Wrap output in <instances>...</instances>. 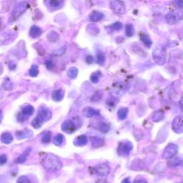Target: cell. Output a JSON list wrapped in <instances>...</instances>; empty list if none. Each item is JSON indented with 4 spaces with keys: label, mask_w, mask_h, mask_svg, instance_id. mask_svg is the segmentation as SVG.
Here are the masks:
<instances>
[{
    "label": "cell",
    "mask_w": 183,
    "mask_h": 183,
    "mask_svg": "<svg viewBox=\"0 0 183 183\" xmlns=\"http://www.w3.org/2000/svg\"><path fill=\"white\" fill-rule=\"evenodd\" d=\"M167 165L169 167H175L180 165H183V157H176L170 159L167 163Z\"/></svg>",
    "instance_id": "14"
},
{
    "label": "cell",
    "mask_w": 183,
    "mask_h": 183,
    "mask_svg": "<svg viewBox=\"0 0 183 183\" xmlns=\"http://www.w3.org/2000/svg\"><path fill=\"white\" fill-rule=\"evenodd\" d=\"M178 147L175 144H169L165 147L162 152V157L165 160H169L173 158L177 153Z\"/></svg>",
    "instance_id": "3"
},
{
    "label": "cell",
    "mask_w": 183,
    "mask_h": 183,
    "mask_svg": "<svg viewBox=\"0 0 183 183\" xmlns=\"http://www.w3.org/2000/svg\"><path fill=\"white\" fill-rule=\"evenodd\" d=\"M63 3H64V2L62 1H50L49 2L50 6L54 9H58L61 7Z\"/></svg>",
    "instance_id": "35"
},
{
    "label": "cell",
    "mask_w": 183,
    "mask_h": 183,
    "mask_svg": "<svg viewBox=\"0 0 183 183\" xmlns=\"http://www.w3.org/2000/svg\"><path fill=\"white\" fill-rule=\"evenodd\" d=\"M65 50H66V47H63L62 48H61V49H59L57 50H55V51H54V54H56V55H62V54L64 53Z\"/></svg>",
    "instance_id": "42"
},
{
    "label": "cell",
    "mask_w": 183,
    "mask_h": 183,
    "mask_svg": "<svg viewBox=\"0 0 183 183\" xmlns=\"http://www.w3.org/2000/svg\"><path fill=\"white\" fill-rule=\"evenodd\" d=\"M182 183H183V182H182Z\"/></svg>",
    "instance_id": "51"
},
{
    "label": "cell",
    "mask_w": 183,
    "mask_h": 183,
    "mask_svg": "<svg viewBox=\"0 0 183 183\" xmlns=\"http://www.w3.org/2000/svg\"><path fill=\"white\" fill-rule=\"evenodd\" d=\"M180 108H181V110L183 112V97L180 100Z\"/></svg>",
    "instance_id": "48"
},
{
    "label": "cell",
    "mask_w": 183,
    "mask_h": 183,
    "mask_svg": "<svg viewBox=\"0 0 183 183\" xmlns=\"http://www.w3.org/2000/svg\"><path fill=\"white\" fill-rule=\"evenodd\" d=\"M16 135V137L18 139H23L25 138H29L31 137L32 135H33V133L31 130L26 129L22 131H17L15 134Z\"/></svg>",
    "instance_id": "13"
},
{
    "label": "cell",
    "mask_w": 183,
    "mask_h": 183,
    "mask_svg": "<svg viewBox=\"0 0 183 183\" xmlns=\"http://www.w3.org/2000/svg\"><path fill=\"white\" fill-rule=\"evenodd\" d=\"M82 115H83L84 117H88V118H91L94 116H97V115H99V112L95 109L92 107H85L82 110Z\"/></svg>",
    "instance_id": "11"
},
{
    "label": "cell",
    "mask_w": 183,
    "mask_h": 183,
    "mask_svg": "<svg viewBox=\"0 0 183 183\" xmlns=\"http://www.w3.org/2000/svg\"><path fill=\"white\" fill-rule=\"evenodd\" d=\"M34 112V107L30 105V104H28V105L22 108V113L25 115L30 116V115H33Z\"/></svg>",
    "instance_id": "26"
},
{
    "label": "cell",
    "mask_w": 183,
    "mask_h": 183,
    "mask_svg": "<svg viewBox=\"0 0 183 183\" xmlns=\"http://www.w3.org/2000/svg\"><path fill=\"white\" fill-rule=\"evenodd\" d=\"M110 27L112 30H115V31H119V30H120L122 28H123V24L119 22V21H117V22H115L113 24V25H111Z\"/></svg>",
    "instance_id": "36"
},
{
    "label": "cell",
    "mask_w": 183,
    "mask_h": 183,
    "mask_svg": "<svg viewBox=\"0 0 183 183\" xmlns=\"http://www.w3.org/2000/svg\"><path fill=\"white\" fill-rule=\"evenodd\" d=\"M104 17V14L98 11H93L90 15V19L91 22H97Z\"/></svg>",
    "instance_id": "17"
},
{
    "label": "cell",
    "mask_w": 183,
    "mask_h": 183,
    "mask_svg": "<svg viewBox=\"0 0 183 183\" xmlns=\"http://www.w3.org/2000/svg\"><path fill=\"white\" fill-rule=\"evenodd\" d=\"M88 137H87V136L82 134V135H80L76 137L75 140H74V144H75V145L76 146L82 147V146L85 145L86 144L88 143Z\"/></svg>",
    "instance_id": "16"
},
{
    "label": "cell",
    "mask_w": 183,
    "mask_h": 183,
    "mask_svg": "<svg viewBox=\"0 0 183 183\" xmlns=\"http://www.w3.org/2000/svg\"><path fill=\"white\" fill-rule=\"evenodd\" d=\"M42 166L48 171L56 172L62 169V163L56 156L52 154H47L43 159Z\"/></svg>",
    "instance_id": "1"
},
{
    "label": "cell",
    "mask_w": 183,
    "mask_h": 183,
    "mask_svg": "<svg viewBox=\"0 0 183 183\" xmlns=\"http://www.w3.org/2000/svg\"><path fill=\"white\" fill-rule=\"evenodd\" d=\"M42 29H41L40 27H37V26L34 25L32 26L30 29L29 31V35L32 37V38H37L41 36L42 34Z\"/></svg>",
    "instance_id": "19"
},
{
    "label": "cell",
    "mask_w": 183,
    "mask_h": 183,
    "mask_svg": "<svg viewBox=\"0 0 183 183\" xmlns=\"http://www.w3.org/2000/svg\"><path fill=\"white\" fill-rule=\"evenodd\" d=\"M38 116L40 117L44 122L48 121L51 119L52 112L49 110V109L46 107L42 106L39 108Z\"/></svg>",
    "instance_id": "10"
},
{
    "label": "cell",
    "mask_w": 183,
    "mask_h": 183,
    "mask_svg": "<svg viewBox=\"0 0 183 183\" xmlns=\"http://www.w3.org/2000/svg\"><path fill=\"white\" fill-rule=\"evenodd\" d=\"M2 118H3V116H2V111L0 110V123H2Z\"/></svg>",
    "instance_id": "49"
},
{
    "label": "cell",
    "mask_w": 183,
    "mask_h": 183,
    "mask_svg": "<svg viewBox=\"0 0 183 183\" xmlns=\"http://www.w3.org/2000/svg\"><path fill=\"white\" fill-rule=\"evenodd\" d=\"M45 64H46V67H47V69H51L53 68V67H54V64H53V62H52V61H50V60H47V62H46Z\"/></svg>",
    "instance_id": "45"
},
{
    "label": "cell",
    "mask_w": 183,
    "mask_h": 183,
    "mask_svg": "<svg viewBox=\"0 0 183 183\" xmlns=\"http://www.w3.org/2000/svg\"><path fill=\"white\" fill-rule=\"evenodd\" d=\"M28 8V4L25 2H21L16 5L13 9V11L11 15V19L15 20L17 18H19L21 14H24L26 12V10Z\"/></svg>",
    "instance_id": "4"
},
{
    "label": "cell",
    "mask_w": 183,
    "mask_h": 183,
    "mask_svg": "<svg viewBox=\"0 0 183 183\" xmlns=\"http://www.w3.org/2000/svg\"><path fill=\"white\" fill-rule=\"evenodd\" d=\"M62 130L67 134H72L76 131L77 127H76L75 124L74 123L73 121L71 119L64 121L62 125Z\"/></svg>",
    "instance_id": "8"
},
{
    "label": "cell",
    "mask_w": 183,
    "mask_h": 183,
    "mask_svg": "<svg viewBox=\"0 0 183 183\" xmlns=\"http://www.w3.org/2000/svg\"><path fill=\"white\" fill-rule=\"evenodd\" d=\"M134 34V29L133 26L130 24H128V25H126V34H127V37H132L133 36Z\"/></svg>",
    "instance_id": "33"
},
{
    "label": "cell",
    "mask_w": 183,
    "mask_h": 183,
    "mask_svg": "<svg viewBox=\"0 0 183 183\" xmlns=\"http://www.w3.org/2000/svg\"><path fill=\"white\" fill-rule=\"evenodd\" d=\"M43 123H44V121H43L40 117L37 116L32 122V125L34 129H39V128L42 127Z\"/></svg>",
    "instance_id": "25"
},
{
    "label": "cell",
    "mask_w": 183,
    "mask_h": 183,
    "mask_svg": "<svg viewBox=\"0 0 183 183\" xmlns=\"http://www.w3.org/2000/svg\"><path fill=\"white\" fill-rule=\"evenodd\" d=\"M17 183H32L29 177H27V176H20L17 180Z\"/></svg>",
    "instance_id": "37"
},
{
    "label": "cell",
    "mask_w": 183,
    "mask_h": 183,
    "mask_svg": "<svg viewBox=\"0 0 183 183\" xmlns=\"http://www.w3.org/2000/svg\"><path fill=\"white\" fill-rule=\"evenodd\" d=\"M165 17H166V21H167V23L169 24V25H174V24L179 21L180 19H181V17L180 15L175 14V13H169Z\"/></svg>",
    "instance_id": "12"
},
{
    "label": "cell",
    "mask_w": 183,
    "mask_h": 183,
    "mask_svg": "<svg viewBox=\"0 0 183 183\" xmlns=\"http://www.w3.org/2000/svg\"><path fill=\"white\" fill-rule=\"evenodd\" d=\"M152 58L158 64H165L167 61V52L165 48L161 45H157L152 52Z\"/></svg>",
    "instance_id": "2"
},
{
    "label": "cell",
    "mask_w": 183,
    "mask_h": 183,
    "mask_svg": "<svg viewBox=\"0 0 183 183\" xmlns=\"http://www.w3.org/2000/svg\"><path fill=\"white\" fill-rule=\"evenodd\" d=\"M2 87H3V88L6 90H11V89L12 88V84L11 83L10 80H5L3 84H2Z\"/></svg>",
    "instance_id": "38"
},
{
    "label": "cell",
    "mask_w": 183,
    "mask_h": 183,
    "mask_svg": "<svg viewBox=\"0 0 183 183\" xmlns=\"http://www.w3.org/2000/svg\"><path fill=\"white\" fill-rule=\"evenodd\" d=\"M172 129L175 133H182L183 132V116H178L174 119Z\"/></svg>",
    "instance_id": "7"
},
{
    "label": "cell",
    "mask_w": 183,
    "mask_h": 183,
    "mask_svg": "<svg viewBox=\"0 0 183 183\" xmlns=\"http://www.w3.org/2000/svg\"><path fill=\"white\" fill-rule=\"evenodd\" d=\"M101 97H102V95H100L99 91H97L95 94H94L92 97H91V101L97 102L98 100L101 99Z\"/></svg>",
    "instance_id": "40"
},
{
    "label": "cell",
    "mask_w": 183,
    "mask_h": 183,
    "mask_svg": "<svg viewBox=\"0 0 183 183\" xmlns=\"http://www.w3.org/2000/svg\"><path fill=\"white\" fill-rule=\"evenodd\" d=\"M111 9L115 13L119 14H124L126 12V9L123 2L120 1H112L110 3Z\"/></svg>",
    "instance_id": "6"
},
{
    "label": "cell",
    "mask_w": 183,
    "mask_h": 183,
    "mask_svg": "<svg viewBox=\"0 0 183 183\" xmlns=\"http://www.w3.org/2000/svg\"><path fill=\"white\" fill-rule=\"evenodd\" d=\"M94 61V58L92 56H88L86 58V62L88 64H91Z\"/></svg>",
    "instance_id": "46"
},
{
    "label": "cell",
    "mask_w": 183,
    "mask_h": 183,
    "mask_svg": "<svg viewBox=\"0 0 183 183\" xmlns=\"http://www.w3.org/2000/svg\"><path fill=\"white\" fill-rule=\"evenodd\" d=\"M91 145L94 148H97L102 147L104 145V139L99 137L94 136L91 137Z\"/></svg>",
    "instance_id": "18"
},
{
    "label": "cell",
    "mask_w": 183,
    "mask_h": 183,
    "mask_svg": "<svg viewBox=\"0 0 183 183\" xmlns=\"http://www.w3.org/2000/svg\"><path fill=\"white\" fill-rule=\"evenodd\" d=\"M133 146L130 142H122L118 147V153L119 155L127 156L132 151Z\"/></svg>",
    "instance_id": "5"
},
{
    "label": "cell",
    "mask_w": 183,
    "mask_h": 183,
    "mask_svg": "<svg viewBox=\"0 0 183 183\" xmlns=\"http://www.w3.org/2000/svg\"><path fill=\"white\" fill-rule=\"evenodd\" d=\"M64 95V91L60 89V90H55L52 93V99L55 102H60L63 99Z\"/></svg>",
    "instance_id": "20"
},
{
    "label": "cell",
    "mask_w": 183,
    "mask_h": 183,
    "mask_svg": "<svg viewBox=\"0 0 183 183\" xmlns=\"http://www.w3.org/2000/svg\"><path fill=\"white\" fill-rule=\"evenodd\" d=\"M6 161H7V156L4 154H1V155H0V166L5 164Z\"/></svg>",
    "instance_id": "41"
},
{
    "label": "cell",
    "mask_w": 183,
    "mask_h": 183,
    "mask_svg": "<svg viewBox=\"0 0 183 183\" xmlns=\"http://www.w3.org/2000/svg\"><path fill=\"white\" fill-rule=\"evenodd\" d=\"M110 130L109 126L104 123H101L99 125V130L102 133H107Z\"/></svg>",
    "instance_id": "34"
},
{
    "label": "cell",
    "mask_w": 183,
    "mask_h": 183,
    "mask_svg": "<svg viewBox=\"0 0 183 183\" xmlns=\"http://www.w3.org/2000/svg\"><path fill=\"white\" fill-rule=\"evenodd\" d=\"M164 112H163L162 110H157L154 112V114L152 115V119L154 123H158V122L162 121L163 118H164Z\"/></svg>",
    "instance_id": "22"
},
{
    "label": "cell",
    "mask_w": 183,
    "mask_h": 183,
    "mask_svg": "<svg viewBox=\"0 0 183 183\" xmlns=\"http://www.w3.org/2000/svg\"><path fill=\"white\" fill-rule=\"evenodd\" d=\"M95 170L98 175L101 177H105L110 173V167L106 163H102V164L97 165L95 167Z\"/></svg>",
    "instance_id": "9"
},
{
    "label": "cell",
    "mask_w": 183,
    "mask_h": 183,
    "mask_svg": "<svg viewBox=\"0 0 183 183\" xmlns=\"http://www.w3.org/2000/svg\"><path fill=\"white\" fill-rule=\"evenodd\" d=\"M64 137L62 135V134H57L54 137L53 142L55 145L56 146H61L62 145V143L64 142Z\"/></svg>",
    "instance_id": "28"
},
{
    "label": "cell",
    "mask_w": 183,
    "mask_h": 183,
    "mask_svg": "<svg viewBox=\"0 0 183 183\" xmlns=\"http://www.w3.org/2000/svg\"><path fill=\"white\" fill-rule=\"evenodd\" d=\"M140 40L142 42L145 46L146 47L150 48L151 47L152 45V42L151 40V39L149 37V36H147V34H142L140 35Z\"/></svg>",
    "instance_id": "23"
},
{
    "label": "cell",
    "mask_w": 183,
    "mask_h": 183,
    "mask_svg": "<svg viewBox=\"0 0 183 183\" xmlns=\"http://www.w3.org/2000/svg\"><path fill=\"white\" fill-rule=\"evenodd\" d=\"M52 139V133L51 132H47L44 134L42 138V142L44 144H47L51 141Z\"/></svg>",
    "instance_id": "32"
},
{
    "label": "cell",
    "mask_w": 183,
    "mask_h": 183,
    "mask_svg": "<svg viewBox=\"0 0 183 183\" xmlns=\"http://www.w3.org/2000/svg\"><path fill=\"white\" fill-rule=\"evenodd\" d=\"M30 152H31V148L28 147L27 149L25 150V152H24L21 155L18 157V158L17 159V162L19 163V164H23L26 161V160H27V157L30 154Z\"/></svg>",
    "instance_id": "21"
},
{
    "label": "cell",
    "mask_w": 183,
    "mask_h": 183,
    "mask_svg": "<svg viewBox=\"0 0 183 183\" xmlns=\"http://www.w3.org/2000/svg\"><path fill=\"white\" fill-rule=\"evenodd\" d=\"M29 75L32 77H37L39 74V68H38L37 65H35V64L32 65V66L31 67V68H30L29 70Z\"/></svg>",
    "instance_id": "30"
},
{
    "label": "cell",
    "mask_w": 183,
    "mask_h": 183,
    "mask_svg": "<svg viewBox=\"0 0 183 183\" xmlns=\"http://www.w3.org/2000/svg\"><path fill=\"white\" fill-rule=\"evenodd\" d=\"M121 183H131L130 180V177H127L125 178V179H124Z\"/></svg>",
    "instance_id": "47"
},
{
    "label": "cell",
    "mask_w": 183,
    "mask_h": 183,
    "mask_svg": "<svg viewBox=\"0 0 183 183\" xmlns=\"http://www.w3.org/2000/svg\"><path fill=\"white\" fill-rule=\"evenodd\" d=\"M128 113L127 108H120L117 112V116H118L119 119L120 120H124L127 118Z\"/></svg>",
    "instance_id": "24"
},
{
    "label": "cell",
    "mask_w": 183,
    "mask_h": 183,
    "mask_svg": "<svg viewBox=\"0 0 183 183\" xmlns=\"http://www.w3.org/2000/svg\"><path fill=\"white\" fill-rule=\"evenodd\" d=\"M175 5L178 9H183V1L182 0H177V1L174 2Z\"/></svg>",
    "instance_id": "43"
},
{
    "label": "cell",
    "mask_w": 183,
    "mask_h": 183,
    "mask_svg": "<svg viewBox=\"0 0 183 183\" xmlns=\"http://www.w3.org/2000/svg\"><path fill=\"white\" fill-rule=\"evenodd\" d=\"M106 57L104 56V54L102 53V52H98L97 54V62L99 64L103 65L105 62Z\"/></svg>",
    "instance_id": "31"
},
{
    "label": "cell",
    "mask_w": 183,
    "mask_h": 183,
    "mask_svg": "<svg viewBox=\"0 0 183 183\" xmlns=\"http://www.w3.org/2000/svg\"><path fill=\"white\" fill-rule=\"evenodd\" d=\"M134 183H148L147 180H146L145 178L142 177H137L135 180H134Z\"/></svg>",
    "instance_id": "44"
},
{
    "label": "cell",
    "mask_w": 183,
    "mask_h": 183,
    "mask_svg": "<svg viewBox=\"0 0 183 183\" xmlns=\"http://www.w3.org/2000/svg\"><path fill=\"white\" fill-rule=\"evenodd\" d=\"M13 136L10 132H5L4 133L2 134L1 137H0V139L2 143L6 144V145H9V144L12 143L13 141Z\"/></svg>",
    "instance_id": "15"
},
{
    "label": "cell",
    "mask_w": 183,
    "mask_h": 183,
    "mask_svg": "<svg viewBox=\"0 0 183 183\" xmlns=\"http://www.w3.org/2000/svg\"><path fill=\"white\" fill-rule=\"evenodd\" d=\"M67 77L69 79H75L77 77L78 75V69L76 67H71L70 69L67 71Z\"/></svg>",
    "instance_id": "27"
},
{
    "label": "cell",
    "mask_w": 183,
    "mask_h": 183,
    "mask_svg": "<svg viewBox=\"0 0 183 183\" xmlns=\"http://www.w3.org/2000/svg\"><path fill=\"white\" fill-rule=\"evenodd\" d=\"M59 37H60L59 34L56 33V32H54V31L50 32L47 35L48 40H49L50 42H57L59 40Z\"/></svg>",
    "instance_id": "29"
},
{
    "label": "cell",
    "mask_w": 183,
    "mask_h": 183,
    "mask_svg": "<svg viewBox=\"0 0 183 183\" xmlns=\"http://www.w3.org/2000/svg\"><path fill=\"white\" fill-rule=\"evenodd\" d=\"M97 183H107V182H97Z\"/></svg>",
    "instance_id": "50"
},
{
    "label": "cell",
    "mask_w": 183,
    "mask_h": 183,
    "mask_svg": "<svg viewBox=\"0 0 183 183\" xmlns=\"http://www.w3.org/2000/svg\"><path fill=\"white\" fill-rule=\"evenodd\" d=\"M99 76H98L96 73H94L90 76V81L92 82V83L97 84V82H99Z\"/></svg>",
    "instance_id": "39"
}]
</instances>
